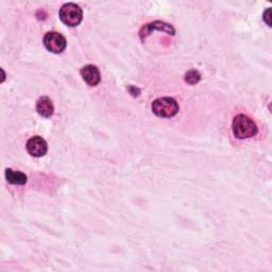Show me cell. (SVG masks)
Instances as JSON below:
<instances>
[{"label":"cell","mask_w":272,"mask_h":272,"mask_svg":"<svg viewBox=\"0 0 272 272\" xmlns=\"http://www.w3.org/2000/svg\"><path fill=\"white\" fill-rule=\"evenodd\" d=\"M37 111L41 116L48 118V117H51L53 115L55 106H53L52 101L49 98L41 97L37 103Z\"/></svg>","instance_id":"52a82bcc"},{"label":"cell","mask_w":272,"mask_h":272,"mask_svg":"<svg viewBox=\"0 0 272 272\" xmlns=\"http://www.w3.org/2000/svg\"><path fill=\"white\" fill-rule=\"evenodd\" d=\"M264 19L266 20V23L268 24V26H270V21H269V19H270V9H268L266 11V13L264 14Z\"/></svg>","instance_id":"8fae6325"},{"label":"cell","mask_w":272,"mask_h":272,"mask_svg":"<svg viewBox=\"0 0 272 272\" xmlns=\"http://www.w3.org/2000/svg\"><path fill=\"white\" fill-rule=\"evenodd\" d=\"M232 130L234 135L237 138L245 139L250 138L258 134V125L251 119L249 116L239 114L235 116L233 123H232Z\"/></svg>","instance_id":"6da1fadb"},{"label":"cell","mask_w":272,"mask_h":272,"mask_svg":"<svg viewBox=\"0 0 272 272\" xmlns=\"http://www.w3.org/2000/svg\"><path fill=\"white\" fill-rule=\"evenodd\" d=\"M153 113L163 118H170L178 114L179 104L173 98L164 97L155 99L151 105Z\"/></svg>","instance_id":"7a4b0ae2"},{"label":"cell","mask_w":272,"mask_h":272,"mask_svg":"<svg viewBox=\"0 0 272 272\" xmlns=\"http://www.w3.org/2000/svg\"><path fill=\"white\" fill-rule=\"evenodd\" d=\"M80 74H81L83 80L89 86H96L100 83L101 76L97 66L86 65L81 69Z\"/></svg>","instance_id":"8992f818"},{"label":"cell","mask_w":272,"mask_h":272,"mask_svg":"<svg viewBox=\"0 0 272 272\" xmlns=\"http://www.w3.org/2000/svg\"><path fill=\"white\" fill-rule=\"evenodd\" d=\"M44 45L50 52L61 53L66 48V40L58 32H48L44 38Z\"/></svg>","instance_id":"277c9868"},{"label":"cell","mask_w":272,"mask_h":272,"mask_svg":"<svg viewBox=\"0 0 272 272\" xmlns=\"http://www.w3.org/2000/svg\"><path fill=\"white\" fill-rule=\"evenodd\" d=\"M60 20L68 27H77L83 19V12L76 4H65L59 12Z\"/></svg>","instance_id":"3957f363"},{"label":"cell","mask_w":272,"mask_h":272,"mask_svg":"<svg viewBox=\"0 0 272 272\" xmlns=\"http://www.w3.org/2000/svg\"><path fill=\"white\" fill-rule=\"evenodd\" d=\"M6 178L9 183L15 185H24L28 181V178L25 173L20 171H14L11 168L6 169Z\"/></svg>","instance_id":"9c48e42d"},{"label":"cell","mask_w":272,"mask_h":272,"mask_svg":"<svg viewBox=\"0 0 272 272\" xmlns=\"http://www.w3.org/2000/svg\"><path fill=\"white\" fill-rule=\"evenodd\" d=\"M201 79V75L199 74V71L197 70H189L186 75H185V82H187L190 85H195L197 84Z\"/></svg>","instance_id":"30bf717a"},{"label":"cell","mask_w":272,"mask_h":272,"mask_svg":"<svg viewBox=\"0 0 272 272\" xmlns=\"http://www.w3.org/2000/svg\"><path fill=\"white\" fill-rule=\"evenodd\" d=\"M26 148L30 155L34 157H41L46 154L48 146L46 140L43 137L34 136L27 141Z\"/></svg>","instance_id":"5b68a950"},{"label":"cell","mask_w":272,"mask_h":272,"mask_svg":"<svg viewBox=\"0 0 272 272\" xmlns=\"http://www.w3.org/2000/svg\"><path fill=\"white\" fill-rule=\"evenodd\" d=\"M152 30H162V31L168 32V33H171V35L174 34V29L170 25H167L161 22H155L153 24H149V25H146L145 27H142L140 31L141 40H143V37L146 38L148 34H150Z\"/></svg>","instance_id":"ba28073f"}]
</instances>
